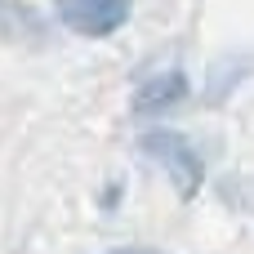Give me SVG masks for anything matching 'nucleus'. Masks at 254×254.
I'll use <instances>...</instances> for the list:
<instances>
[{
    "instance_id": "7ed1b4c3",
    "label": "nucleus",
    "mask_w": 254,
    "mask_h": 254,
    "mask_svg": "<svg viewBox=\"0 0 254 254\" xmlns=\"http://www.w3.org/2000/svg\"><path fill=\"white\" fill-rule=\"evenodd\" d=\"M183 98H188V76H183V71H161V76H152V80L138 85L134 112H138V116H152V112H165V107H174V103H183Z\"/></svg>"
},
{
    "instance_id": "20e7f679",
    "label": "nucleus",
    "mask_w": 254,
    "mask_h": 254,
    "mask_svg": "<svg viewBox=\"0 0 254 254\" xmlns=\"http://www.w3.org/2000/svg\"><path fill=\"white\" fill-rule=\"evenodd\" d=\"M121 254H156V250H121Z\"/></svg>"
},
{
    "instance_id": "f257e3e1",
    "label": "nucleus",
    "mask_w": 254,
    "mask_h": 254,
    "mask_svg": "<svg viewBox=\"0 0 254 254\" xmlns=\"http://www.w3.org/2000/svg\"><path fill=\"white\" fill-rule=\"evenodd\" d=\"M138 152H143L152 165L165 170L170 188H174L183 201H192V196L201 192L205 165H201V152L192 147V138H183V134H174V129H147V134L138 138Z\"/></svg>"
},
{
    "instance_id": "f03ea898",
    "label": "nucleus",
    "mask_w": 254,
    "mask_h": 254,
    "mask_svg": "<svg viewBox=\"0 0 254 254\" xmlns=\"http://www.w3.org/2000/svg\"><path fill=\"white\" fill-rule=\"evenodd\" d=\"M58 18L76 36H112L129 22V0H58Z\"/></svg>"
}]
</instances>
